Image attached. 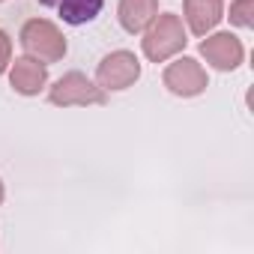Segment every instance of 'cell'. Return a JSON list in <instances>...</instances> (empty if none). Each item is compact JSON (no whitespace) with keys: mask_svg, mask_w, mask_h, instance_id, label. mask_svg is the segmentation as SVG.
<instances>
[{"mask_svg":"<svg viewBox=\"0 0 254 254\" xmlns=\"http://www.w3.org/2000/svg\"><path fill=\"white\" fill-rule=\"evenodd\" d=\"M186 42H189V30H186L183 18L177 12H159L144 30L141 51L150 63H168L171 57L183 54Z\"/></svg>","mask_w":254,"mask_h":254,"instance_id":"cell-1","label":"cell"},{"mask_svg":"<svg viewBox=\"0 0 254 254\" xmlns=\"http://www.w3.org/2000/svg\"><path fill=\"white\" fill-rule=\"evenodd\" d=\"M18 42H21V48H24L27 57L45 63V66L48 63H60L66 57V51H69L63 30L54 21H48V18H30V21H24L21 33H18Z\"/></svg>","mask_w":254,"mask_h":254,"instance_id":"cell-2","label":"cell"},{"mask_svg":"<svg viewBox=\"0 0 254 254\" xmlns=\"http://www.w3.org/2000/svg\"><path fill=\"white\" fill-rule=\"evenodd\" d=\"M48 102L57 105V108H87V105H105L108 102V93L93 81L87 78L84 72H66L63 78H57L51 87H48Z\"/></svg>","mask_w":254,"mask_h":254,"instance_id":"cell-3","label":"cell"},{"mask_svg":"<svg viewBox=\"0 0 254 254\" xmlns=\"http://www.w3.org/2000/svg\"><path fill=\"white\" fill-rule=\"evenodd\" d=\"M141 78V60L132 51H111L99 60L96 66V84L105 93H120V90H129L135 81Z\"/></svg>","mask_w":254,"mask_h":254,"instance_id":"cell-4","label":"cell"},{"mask_svg":"<svg viewBox=\"0 0 254 254\" xmlns=\"http://www.w3.org/2000/svg\"><path fill=\"white\" fill-rule=\"evenodd\" d=\"M162 84H165L168 93H174V96H180V99H194V96L206 93L209 78H206V69H203L194 57H177L174 63L165 66Z\"/></svg>","mask_w":254,"mask_h":254,"instance_id":"cell-5","label":"cell"},{"mask_svg":"<svg viewBox=\"0 0 254 254\" xmlns=\"http://www.w3.org/2000/svg\"><path fill=\"white\" fill-rule=\"evenodd\" d=\"M200 39H203V42H200V57H203L212 69H218V72H233V69L242 66L245 48H242L239 36L221 30V33H206V36H200Z\"/></svg>","mask_w":254,"mask_h":254,"instance_id":"cell-6","label":"cell"},{"mask_svg":"<svg viewBox=\"0 0 254 254\" xmlns=\"http://www.w3.org/2000/svg\"><path fill=\"white\" fill-rule=\"evenodd\" d=\"M6 72H9V84H12V90L18 96H39L45 90V84H48V66L27 57V54L15 57Z\"/></svg>","mask_w":254,"mask_h":254,"instance_id":"cell-7","label":"cell"},{"mask_svg":"<svg viewBox=\"0 0 254 254\" xmlns=\"http://www.w3.org/2000/svg\"><path fill=\"white\" fill-rule=\"evenodd\" d=\"M183 18L186 30L194 36H206L224 18V0H183Z\"/></svg>","mask_w":254,"mask_h":254,"instance_id":"cell-8","label":"cell"},{"mask_svg":"<svg viewBox=\"0 0 254 254\" xmlns=\"http://www.w3.org/2000/svg\"><path fill=\"white\" fill-rule=\"evenodd\" d=\"M156 15H159V0H120L117 3V21L132 36L144 33Z\"/></svg>","mask_w":254,"mask_h":254,"instance_id":"cell-9","label":"cell"},{"mask_svg":"<svg viewBox=\"0 0 254 254\" xmlns=\"http://www.w3.org/2000/svg\"><path fill=\"white\" fill-rule=\"evenodd\" d=\"M105 6V0H60L57 9H60V18L72 27H81V24H90L99 18Z\"/></svg>","mask_w":254,"mask_h":254,"instance_id":"cell-10","label":"cell"},{"mask_svg":"<svg viewBox=\"0 0 254 254\" xmlns=\"http://www.w3.org/2000/svg\"><path fill=\"white\" fill-rule=\"evenodd\" d=\"M230 24L233 27H242V30H251L254 27V0H233L230 3Z\"/></svg>","mask_w":254,"mask_h":254,"instance_id":"cell-11","label":"cell"},{"mask_svg":"<svg viewBox=\"0 0 254 254\" xmlns=\"http://www.w3.org/2000/svg\"><path fill=\"white\" fill-rule=\"evenodd\" d=\"M12 63V39L6 30H0V75H3Z\"/></svg>","mask_w":254,"mask_h":254,"instance_id":"cell-12","label":"cell"},{"mask_svg":"<svg viewBox=\"0 0 254 254\" xmlns=\"http://www.w3.org/2000/svg\"><path fill=\"white\" fill-rule=\"evenodd\" d=\"M39 3H42V6H54V9H57V3H60V0H39Z\"/></svg>","mask_w":254,"mask_h":254,"instance_id":"cell-13","label":"cell"},{"mask_svg":"<svg viewBox=\"0 0 254 254\" xmlns=\"http://www.w3.org/2000/svg\"><path fill=\"white\" fill-rule=\"evenodd\" d=\"M3 197H6V189H3V180H0V203H3Z\"/></svg>","mask_w":254,"mask_h":254,"instance_id":"cell-14","label":"cell"},{"mask_svg":"<svg viewBox=\"0 0 254 254\" xmlns=\"http://www.w3.org/2000/svg\"><path fill=\"white\" fill-rule=\"evenodd\" d=\"M0 3H3V0H0Z\"/></svg>","mask_w":254,"mask_h":254,"instance_id":"cell-15","label":"cell"}]
</instances>
